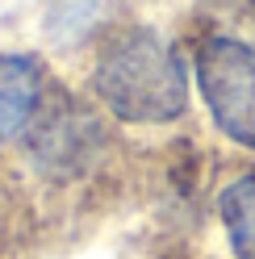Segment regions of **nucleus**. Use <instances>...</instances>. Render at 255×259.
<instances>
[{
  "mask_svg": "<svg viewBox=\"0 0 255 259\" xmlns=\"http://www.w3.org/2000/svg\"><path fill=\"white\" fill-rule=\"evenodd\" d=\"M92 88L121 121H172L188 105V75L172 46L151 29H117L101 46Z\"/></svg>",
  "mask_w": 255,
  "mask_h": 259,
  "instance_id": "1",
  "label": "nucleus"
},
{
  "mask_svg": "<svg viewBox=\"0 0 255 259\" xmlns=\"http://www.w3.org/2000/svg\"><path fill=\"white\" fill-rule=\"evenodd\" d=\"M197 88L222 134L255 151V46L209 38L197 55Z\"/></svg>",
  "mask_w": 255,
  "mask_h": 259,
  "instance_id": "2",
  "label": "nucleus"
},
{
  "mask_svg": "<svg viewBox=\"0 0 255 259\" xmlns=\"http://www.w3.org/2000/svg\"><path fill=\"white\" fill-rule=\"evenodd\" d=\"M46 96V75L29 55H0V142L29 134Z\"/></svg>",
  "mask_w": 255,
  "mask_h": 259,
  "instance_id": "3",
  "label": "nucleus"
},
{
  "mask_svg": "<svg viewBox=\"0 0 255 259\" xmlns=\"http://www.w3.org/2000/svg\"><path fill=\"white\" fill-rule=\"evenodd\" d=\"M218 213H222V226H226V234H230L234 255L238 259H255V171L238 176L234 184L222 188Z\"/></svg>",
  "mask_w": 255,
  "mask_h": 259,
  "instance_id": "4",
  "label": "nucleus"
}]
</instances>
